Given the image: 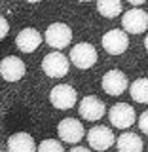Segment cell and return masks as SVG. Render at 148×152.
I'll return each instance as SVG.
<instances>
[{"label": "cell", "instance_id": "6da1fadb", "mask_svg": "<svg viewBox=\"0 0 148 152\" xmlns=\"http://www.w3.org/2000/svg\"><path fill=\"white\" fill-rule=\"evenodd\" d=\"M70 61H72L74 66H78V69H91V66L97 63V50L89 44V42H80V44L72 46V50H70Z\"/></svg>", "mask_w": 148, "mask_h": 152}, {"label": "cell", "instance_id": "7a4b0ae2", "mask_svg": "<svg viewBox=\"0 0 148 152\" xmlns=\"http://www.w3.org/2000/svg\"><path fill=\"white\" fill-rule=\"evenodd\" d=\"M46 42L47 46L55 48V50H63L72 42V28L65 23H51L50 27L46 28Z\"/></svg>", "mask_w": 148, "mask_h": 152}, {"label": "cell", "instance_id": "3957f363", "mask_svg": "<svg viewBox=\"0 0 148 152\" xmlns=\"http://www.w3.org/2000/svg\"><path fill=\"white\" fill-rule=\"evenodd\" d=\"M50 101L55 108H59V110H69V108H72L76 104V101H78V93H76V89L69 84H57L50 93Z\"/></svg>", "mask_w": 148, "mask_h": 152}, {"label": "cell", "instance_id": "277c9868", "mask_svg": "<svg viewBox=\"0 0 148 152\" xmlns=\"http://www.w3.org/2000/svg\"><path fill=\"white\" fill-rule=\"evenodd\" d=\"M69 61L70 59H66L59 50L50 51V53L42 59V70H44L50 78H63V76H66V72H69Z\"/></svg>", "mask_w": 148, "mask_h": 152}, {"label": "cell", "instance_id": "5b68a950", "mask_svg": "<svg viewBox=\"0 0 148 152\" xmlns=\"http://www.w3.org/2000/svg\"><path fill=\"white\" fill-rule=\"evenodd\" d=\"M108 118H110L112 126L118 127V129H127L137 122L135 108L127 103H116L108 112Z\"/></svg>", "mask_w": 148, "mask_h": 152}, {"label": "cell", "instance_id": "8992f818", "mask_svg": "<svg viewBox=\"0 0 148 152\" xmlns=\"http://www.w3.org/2000/svg\"><path fill=\"white\" fill-rule=\"evenodd\" d=\"M57 135L61 137V141L69 142V145H78L82 141V137L85 135V129H84L80 120H76V118H65L57 126Z\"/></svg>", "mask_w": 148, "mask_h": 152}, {"label": "cell", "instance_id": "52a82bcc", "mask_svg": "<svg viewBox=\"0 0 148 152\" xmlns=\"http://www.w3.org/2000/svg\"><path fill=\"white\" fill-rule=\"evenodd\" d=\"M122 27L129 34H141L148 28V13L141 8L127 10L122 17Z\"/></svg>", "mask_w": 148, "mask_h": 152}, {"label": "cell", "instance_id": "ba28073f", "mask_svg": "<svg viewBox=\"0 0 148 152\" xmlns=\"http://www.w3.org/2000/svg\"><path fill=\"white\" fill-rule=\"evenodd\" d=\"M85 139H87L89 146H91L93 150L104 152L112 146L114 133H112L110 127H106V126H93L91 129L87 131V137H85Z\"/></svg>", "mask_w": 148, "mask_h": 152}, {"label": "cell", "instance_id": "9c48e42d", "mask_svg": "<svg viewBox=\"0 0 148 152\" xmlns=\"http://www.w3.org/2000/svg\"><path fill=\"white\" fill-rule=\"evenodd\" d=\"M78 112H80V116H82L84 120L97 122V120H101V118L104 116L106 107H104V103L99 97H95V95H87V97H84L82 101H80Z\"/></svg>", "mask_w": 148, "mask_h": 152}, {"label": "cell", "instance_id": "30bf717a", "mask_svg": "<svg viewBox=\"0 0 148 152\" xmlns=\"http://www.w3.org/2000/svg\"><path fill=\"white\" fill-rule=\"evenodd\" d=\"M129 46V38H127L125 31H120V28H112L106 34L103 36V48L106 53L110 55H122L123 51Z\"/></svg>", "mask_w": 148, "mask_h": 152}, {"label": "cell", "instance_id": "8fae6325", "mask_svg": "<svg viewBox=\"0 0 148 152\" xmlns=\"http://www.w3.org/2000/svg\"><path fill=\"white\" fill-rule=\"evenodd\" d=\"M0 72H2V78L6 80V82H17V80H21L23 76H25L27 66L19 57L8 55V57H4L2 63H0Z\"/></svg>", "mask_w": 148, "mask_h": 152}, {"label": "cell", "instance_id": "7c38bea8", "mask_svg": "<svg viewBox=\"0 0 148 152\" xmlns=\"http://www.w3.org/2000/svg\"><path fill=\"white\" fill-rule=\"evenodd\" d=\"M103 89L108 95H122L127 89V76L120 69H112L103 76Z\"/></svg>", "mask_w": 148, "mask_h": 152}, {"label": "cell", "instance_id": "4fadbf2b", "mask_svg": "<svg viewBox=\"0 0 148 152\" xmlns=\"http://www.w3.org/2000/svg\"><path fill=\"white\" fill-rule=\"evenodd\" d=\"M40 44H42V34L32 27L23 28L15 36V46L23 53H32V51H36L38 48H40Z\"/></svg>", "mask_w": 148, "mask_h": 152}, {"label": "cell", "instance_id": "5bb4252c", "mask_svg": "<svg viewBox=\"0 0 148 152\" xmlns=\"http://www.w3.org/2000/svg\"><path fill=\"white\" fill-rule=\"evenodd\" d=\"M8 150L9 152H36L38 148L34 145V139L28 133L17 131L8 139Z\"/></svg>", "mask_w": 148, "mask_h": 152}, {"label": "cell", "instance_id": "9a60e30c", "mask_svg": "<svg viewBox=\"0 0 148 152\" xmlns=\"http://www.w3.org/2000/svg\"><path fill=\"white\" fill-rule=\"evenodd\" d=\"M118 152H142V139L137 133H122L116 141Z\"/></svg>", "mask_w": 148, "mask_h": 152}, {"label": "cell", "instance_id": "2e32d148", "mask_svg": "<svg viewBox=\"0 0 148 152\" xmlns=\"http://www.w3.org/2000/svg\"><path fill=\"white\" fill-rule=\"evenodd\" d=\"M97 10L103 17H118L123 12V4L122 0H97Z\"/></svg>", "mask_w": 148, "mask_h": 152}, {"label": "cell", "instance_id": "e0dca14e", "mask_svg": "<svg viewBox=\"0 0 148 152\" xmlns=\"http://www.w3.org/2000/svg\"><path fill=\"white\" fill-rule=\"evenodd\" d=\"M129 93L133 101L148 104V78H139L129 86Z\"/></svg>", "mask_w": 148, "mask_h": 152}, {"label": "cell", "instance_id": "ac0fdd59", "mask_svg": "<svg viewBox=\"0 0 148 152\" xmlns=\"http://www.w3.org/2000/svg\"><path fill=\"white\" fill-rule=\"evenodd\" d=\"M36 152H65V148H63V145H61L59 141L46 139V141H42L40 145H38V150Z\"/></svg>", "mask_w": 148, "mask_h": 152}, {"label": "cell", "instance_id": "d6986e66", "mask_svg": "<svg viewBox=\"0 0 148 152\" xmlns=\"http://www.w3.org/2000/svg\"><path fill=\"white\" fill-rule=\"evenodd\" d=\"M139 127H141V131L144 133V135H148V110H144L139 116Z\"/></svg>", "mask_w": 148, "mask_h": 152}, {"label": "cell", "instance_id": "ffe728a7", "mask_svg": "<svg viewBox=\"0 0 148 152\" xmlns=\"http://www.w3.org/2000/svg\"><path fill=\"white\" fill-rule=\"evenodd\" d=\"M8 31H9V25H8V21H6V19L2 17V34H0V36H2V38H6Z\"/></svg>", "mask_w": 148, "mask_h": 152}, {"label": "cell", "instance_id": "44dd1931", "mask_svg": "<svg viewBox=\"0 0 148 152\" xmlns=\"http://www.w3.org/2000/svg\"><path fill=\"white\" fill-rule=\"evenodd\" d=\"M69 152H91V150L85 148V146H74V148H70Z\"/></svg>", "mask_w": 148, "mask_h": 152}, {"label": "cell", "instance_id": "7402d4cb", "mask_svg": "<svg viewBox=\"0 0 148 152\" xmlns=\"http://www.w3.org/2000/svg\"><path fill=\"white\" fill-rule=\"evenodd\" d=\"M127 2H129V4H133V6H142V4H144L146 2V0H127Z\"/></svg>", "mask_w": 148, "mask_h": 152}, {"label": "cell", "instance_id": "603a6c76", "mask_svg": "<svg viewBox=\"0 0 148 152\" xmlns=\"http://www.w3.org/2000/svg\"><path fill=\"white\" fill-rule=\"evenodd\" d=\"M144 48L148 50V34H146V38H144Z\"/></svg>", "mask_w": 148, "mask_h": 152}, {"label": "cell", "instance_id": "cb8c5ba5", "mask_svg": "<svg viewBox=\"0 0 148 152\" xmlns=\"http://www.w3.org/2000/svg\"><path fill=\"white\" fill-rule=\"evenodd\" d=\"M27 2H31V4H36V2H42V0H27Z\"/></svg>", "mask_w": 148, "mask_h": 152}, {"label": "cell", "instance_id": "d4e9b609", "mask_svg": "<svg viewBox=\"0 0 148 152\" xmlns=\"http://www.w3.org/2000/svg\"><path fill=\"white\" fill-rule=\"evenodd\" d=\"M80 2H89V0H80Z\"/></svg>", "mask_w": 148, "mask_h": 152}]
</instances>
